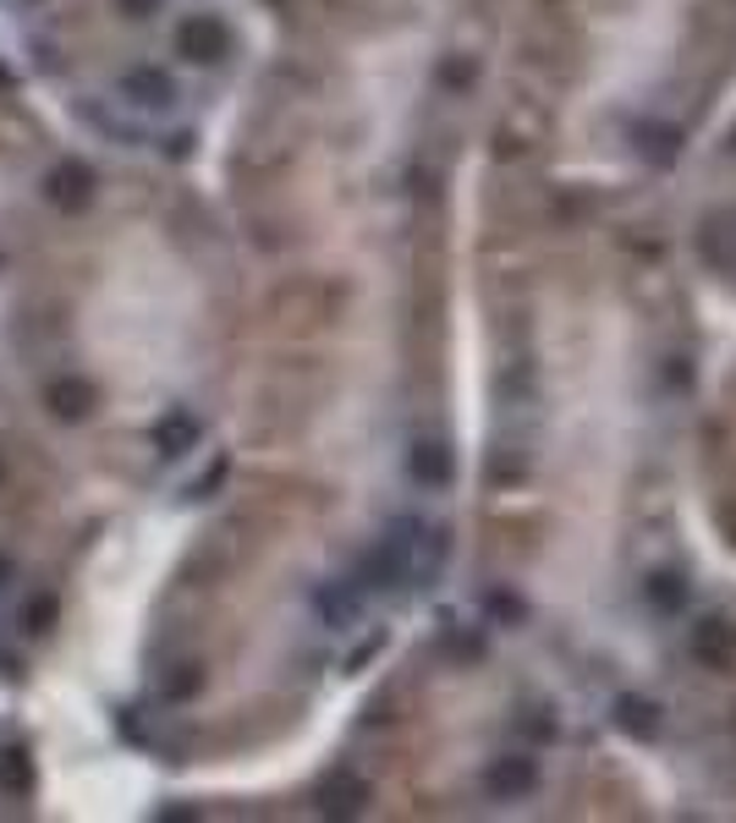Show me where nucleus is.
<instances>
[{
    "instance_id": "39448f33",
    "label": "nucleus",
    "mask_w": 736,
    "mask_h": 823,
    "mask_svg": "<svg viewBox=\"0 0 736 823\" xmlns=\"http://www.w3.org/2000/svg\"><path fill=\"white\" fill-rule=\"evenodd\" d=\"M94 401H100V395H94V384H89V379H78V373H61V379H50V384H45V406L56 412L61 424H83L89 412H94Z\"/></svg>"
},
{
    "instance_id": "6e6552de",
    "label": "nucleus",
    "mask_w": 736,
    "mask_h": 823,
    "mask_svg": "<svg viewBox=\"0 0 736 823\" xmlns=\"http://www.w3.org/2000/svg\"><path fill=\"white\" fill-rule=\"evenodd\" d=\"M407 473H413V484H424V489H446V484H451V451H446L440 440H413Z\"/></svg>"
},
{
    "instance_id": "9b49d317",
    "label": "nucleus",
    "mask_w": 736,
    "mask_h": 823,
    "mask_svg": "<svg viewBox=\"0 0 736 823\" xmlns=\"http://www.w3.org/2000/svg\"><path fill=\"white\" fill-rule=\"evenodd\" d=\"M703 253H709V264L736 269V215H714L703 225Z\"/></svg>"
},
{
    "instance_id": "7ed1b4c3",
    "label": "nucleus",
    "mask_w": 736,
    "mask_h": 823,
    "mask_svg": "<svg viewBox=\"0 0 736 823\" xmlns=\"http://www.w3.org/2000/svg\"><path fill=\"white\" fill-rule=\"evenodd\" d=\"M368 801H375V790H368V779L352 774V768H335L319 785V812L324 818H357V812H368Z\"/></svg>"
},
{
    "instance_id": "6ab92c4d",
    "label": "nucleus",
    "mask_w": 736,
    "mask_h": 823,
    "mask_svg": "<svg viewBox=\"0 0 736 823\" xmlns=\"http://www.w3.org/2000/svg\"><path fill=\"white\" fill-rule=\"evenodd\" d=\"M160 7H165V0H122V12H127V18H154Z\"/></svg>"
},
{
    "instance_id": "1a4fd4ad",
    "label": "nucleus",
    "mask_w": 736,
    "mask_h": 823,
    "mask_svg": "<svg viewBox=\"0 0 736 823\" xmlns=\"http://www.w3.org/2000/svg\"><path fill=\"white\" fill-rule=\"evenodd\" d=\"M198 440H204V424L193 418V412H171V418L154 424V451L160 456H187Z\"/></svg>"
},
{
    "instance_id": "ddd939ff",
    "label": "nucleus",
    "mask_w": 736,
    "mask_h": 823,
    "mask_svg": "<svg viewBox=\"0 0 736 823\" xmlns=\"http://www.w3.org/2000/svg\"><path fill=\"white\" fill-rule=\"evenodd\" d=\"M637 149H643L654 165H670V160L681 154V132L665 127V121H643V127H637Z\"/></svg>"
},
{
    "instance_id": "aec40b11",
    "label": "nucleus",
    "mask_w": 736,
    "mask_h": 823,
    "mask_svg": "<svg viewBox=\"0 0 736 823\" xmlns=\"http://www.w3.org/2000/svg\"><path fill=\"white\" fill-rule=\"evenodd\" d=\"M0 478H7V462H0Z\"/></svg>"
},
{
    "instance_id": "423d86ee",
    "label": "nucleus",
    "mask_w": 736,
    "mask_h": 823,
    "mask_svg": "<svg viewBox=\"0 0 736 823\" xmlns=\"http://www.w3.org/2000/svg\"><path fill=\"white\" fill-rule=\"evenodd\" d=\"M122 100L138 111H165L176 100V83L160 67H133V72H122Z\"/></svg>"
},
{
    "instance_id": "f03ea898",
    "label": "nucleus",
    "mask_w": 736,
    "mask_h": 823,
    "mask_svg": "<svg viewBox=\"0 0 736 823\" xmlns=\"http://www.w3.org/2000/svg\"><path fill=\"white\" fill-rule=\"evenodd\" d=\"M89 198H94V171L83 160H61L45 171V204L50 209L78 215V209H89Z\"/></svg>"
},
{
    "instance_id": "f3484780",
    "label": "nucleus",
    "mask_w": 736,
    "mask_h": 823,
    "mask_svg": "<svg viewBox=\"0 0 736 823\" xmlns=\"http://www.w3.org/2000/svg\"><path fill=\"white\" fill-rule=\"evenodd\" d=\"M198 686H204V675H198L193 664H182V675H171V681H165V697H193Z\"/></svg>"
},
{
    "instance_id": "a211bd4d",
    "label": "nucleus",
    "mask_w": 736,
    "mask_h": 823,
    "mask_svg": "<svg viewBox=\"0 0 736 823\" xmlns=\"http://www.w3.org/2000/svg\"><path fill=\"white\" fill-rule=\"evenodd\" d=\"M220 484H226V462H215V467L193 484V500H204V495H209V489H220Z\"/></svg>"
},
{
    "instance_id": "2eb2a0df",
    "label": "nucleus",
    "mask_w": 736,
    "mask_h": 823,
    "mask_svg": "<svg viewBox=\"0 0 736 823\" xmlns=\"http://www.w3.org/2000/svg\"><path fill=\"white\" fill-rule=\"evenodd\" d=\"M56 615H61V599H56V593H34V599L23 604V631H28V637H45V631L56 626Z\"/></svg>"
},
{
    "instance_id": "0eeeda50",
    "label": "nucleus",
    "mask_w": 736,
    "mask_h": 823,
    "mask_svg": "<svg viewBox=\"0 0 736 823\" xmlns=\"http://www.w3.org/2000/svg\"><path fill=\"white\" fill-rule=\"evenodd\" d=\"M484 785H490V796L517 801V796H528V790L539 785V768H533V757H495V763L484 768Z\"/></svg>"
},
{
    "instance_id": "20e7f679",
    "label": "nucleus",
    "mask_w": 736,
    "mask_h": 823,
    "mask_svg": "<svg viewBox=\"0 0 736 823\" xmlns=\"http://www.w3.org/2000/svg\"><path fill=\"white\" fill-rule=\"evenodd\" d=\"M692 659L709 664V670H731L736 664V626L720 621V615H703L692 626Z\"/></svg>"
},
{
    "instance_id": "f8f14e48",
    "label": "nucleus",
    "mask_w": 736,
    "mask_h": 823,
    "mask_svg": "<svg viewBox=\"0 0 736 823\" xmlns=\"http://www.w3.org/2000/svg\"><path fill=\"white\" fill-rule=\"evenodd\" d=\"M0 796H34V757L23 752V746H12V752H0Z\"/></svg>"
},
{
    "instance_id": "f257e3e1",
    "label": "nucleus",
    "mask_w": 736,
    "mask_h": 823,
    "mask_svg": "<svg viewBox=\"0 0 736 823\" xmlns=\"http://www.w3.org/2000/svg\"><path fill=\"white\" fill-rule=\"evenodd\" d=\"M226 50H231V34H226L220 18L193 12V18L176 23V56H187L193 67H215V61H226Z\"/></svg>"
},
{
    "instance_id": "dca6fc26",
    "label": "nucleus",
    "mask_w": 736,
    "mask_h": 823,
    "mask_svg": "<svg viewBox=\"0 0 736 823\" xmlns=\"http://www.w3.org/2000/svg\"><path fill=\"white\" fill-rule=\"evenodd\" d=\"M643 593H648L659 610H681V604H687V588H681V577H670V571H654Z\"/></svg>"
},
{
    "instance_id": "9d476101",
    "label": "nucleus",
    "mask_w": 736,
    "mask_h": 823,
    "mask_svg": "<svg viewBox=\"0 0 736 823\" xmlns=\"http://www.w3.org/2000/svg\"><path fill=\"white\" fill-rule=\"evenodd\" d=\"M616 725L637 741H654L659 735V703L648 697H616Z\"/></svg>"
},
{
    "instance_id": "4468645a",
    "label": "nucleus",
    "mask_w": 736,
    "mask_h": 823,
    "mask_svg": "<svg viewBox=\"0 0 736 823\" xmlns=\"http://www.w3.org/2000/svg\"><path fill=\"white\" fill-rule=\"evenodd\" d=\"M313 604H319V615H324L330 626H352V621H357V593L341 588V582H324V588L313 593Z\"/></svg>"
}]
</instances>
